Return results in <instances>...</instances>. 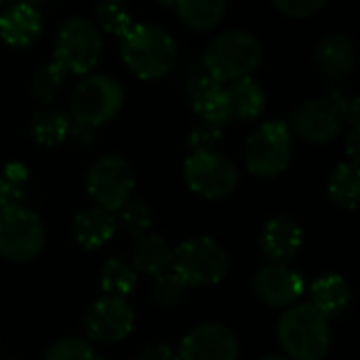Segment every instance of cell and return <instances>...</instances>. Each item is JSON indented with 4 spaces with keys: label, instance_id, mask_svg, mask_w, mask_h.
Returning a JSON list of instances; mask_svg holds the SVG:
<instances>
[{
    "label": "cell",
    "instance_id": "1",
    "mask_svg": "<svg viewBox=\"0 0 360 360\" xmlns=\"http://www.w3.org/2000/svg\"><path fill=\"white\" fill-rule=\"evenodd\" d=\"M264 59L259 38L249 30H226L217 34L202 53L205 76L219 84L249 78Z\"/></svg>",
    "mask_w": 360,
    "mask_h": 360
},
{
    "label": "cell",
    "instance_id": "2",
    "mask_svg": "<svg viewBox=\"0 0 360 360\" xmlns=\"http://www.w3.org/2000/svg\"><path fill=\"white\" fill-rule=\"evenodd\" d=\"M120 57L137 78L158 80L175 68L177 44L160 25L133 23V27L120 38Z\"/></svg>",
    "mask_w": 360,
    "mask_h": 360
},
{
    "label": "cell",
    "instance_id": "3",
    "mask_svg": "<svg viewBox=\"0 0 360 360\" xmlns=\"http://www.w3.org/2000/svg\"><path fill=\"white\" fill-rule=\"evenodd\" d=\"M285 356L291 360H323L331 348V327L310 304H295L285 310L276 327Z\"/></svg>",
    "mask_w": 360,
    "mask_h": 360
},
{
    "label": "cell",
    "instance_id": "4",
    "mask_svg": "<svg viewBox=\"0 0 360 360\" xmlns=\"http://www.w3.org/2000/svg\"><path fill=\"white\" fill-rule=\"evenodd\" d=\"M124 105L122 84L108 74L82 76L70 93V112L74 122L89 129L101 127L116 118Z\"/></svg>",
    "mask_w": 360,
    "mask_h": 360
},
{
    "label": "cell",
    "instance_id": "5",
    "mask_svg": "<svg viewBox=\"0 0 360 360\" xmlns=\"http://www.w3.org/2000/svg\"><path fill=\"white\" fill-rule=\"evenodd\" d=\"M230 270V257L226 249L211 236L186 238L173 251V272L188 287H213L219 285Z\"/></svg>",
    "mask_w": 360,
    "mask_h": 360
},
{
    "label": "cell",
    "instance_id": "6",
    "mask_svg": "<svg viewBox=\"0 0 360 360\" xmlns=\"http://www.w3.org/2000/svg\"><path fill=\"white\" fill-rule=\"evenodd\" d=\"M103 49L99 27L86 17L65 19L55 36L53 61H57L68 74L86 76L99 61Z\"/></svg>",
    "mask_w": 360,
    "mask_h": 360
},
{
    "label": "cell",
    "instance_id": "7",
    "mask_svg": "<svg viewBox=\"0 0 360 360\" xmlns=\"http://www.w3.org/2000/svg\"><path fill=\"white\" fill-rule=\"evenodd\" d=\"M291 129L285 120L262 122L245 141V165L253 175L276 177L291 162Z\"/></svg>",
    "mask_w": 360,
    "mask_h": 360
},
{
    "label": "cell",
    "instance_id": "8",
    "mask_svg": "<svg viewBox=\"0 0 360 360\" xmlns=\"http://www.w3.org/2000/svg\"><path fill=\"white\" fill-rule=\"evenodd\" d=\"M44 224L25 205H11L0 211V257L30 262L44 247Z\"/></svg>",
    "mask_w": 360,
    "mask_h": 360
},
{
    "label": "cell",
    "instance_id": "9",
    "mask_svg": "<svg viewBox=\"0 0 360 360\" xmlns=\"http://www.w3.org/2000/svg\"><path fill=\"white\" fill-rule=\"evenodd\" d=\"M184 179L194 194L221 200L236 190L240 171L234 160L219 152H192L184 162Z\"/></svg>",
    "mask_w": 360,
    "mask_h": 360
},
{
    "label": "cell",
    "instance_id": "10",
    "mask_svg": "<svg viewBox=\"0 0 360 360\" xmlns=\"http://www.w3.org/2000/svg\"><path fill=\"white\" fill-rule=\"evenodd\" d=\"M135 190V171L118 154H105L99 156L89 173H86V192L97 202L95 207H101L110 213L118 211L127 200H131V194Z\"/></svg>",
    "mask_w": 360,
    "mask_h": 360
},
{
    "label": "cell",
    "instance_id": "11",
    "mask_svg": "<svg viewBox=\"0 0 360 360\" xmlns=\"http://www.w3.org/2000/svg\"><path fill=\"white\" fill-rule=\"evenodd\" d=\"M135 329V312L122 297L101 295L84 314V331L95 342H122Z\"/></svg>",
    "mask_w": 360,
    "mask_h": 360
},
{
    "label": "cell",
    "instance_id": "12",
    "mask_svg": "<svg viewBox=\"0 0 360 360\" xmlns=\"http://www.w3.org/2000/svg\"><path fill=\"white\" fill-rule=\"evenodd\" d=\"M177 354L179 360H238L240 344L230 327L200 323L184 335Z\"/></svg>",
    "mask_w": 360,
    "mask_h": 360
},
{
    "label": "cell",
    "instance_id": "13",
    "mask_svg": "<svg viewBox=\"0 0 360 360\" xmlns=\"http://www.w3.org/2000/svg\"><path fill=\"white\" fill-rule=\"evenodd\" d=\"M253 293L259 302L270 308H291L306 291L302 274L291 270L287 264H268L253 276Z\"/></svg>",
    "mask_w": 360,
    "mask_h": 360
},
{
    "label": "cell",
    "instance_id": "14",
    "mask_svg": "<svg viewBox=\"0 0 360 360\" xmlns=\"http://www.w3.org/2000/svg\"><path fill=\"white\" fill-rule=\"evenodd\" d=\"M291 124L304 141L325 146L342 135L344 118L327 103V99H308L291 114Z\"/></svg>",
    "mask_w": 360,
    "mask_h": 360
},
{
    "label": "cell",
    "instance_id": "15",
    "mask_svg": "<svg viewBox=\"0 0 360 360\" xmlns=\"http://www.w3.org/2000/svg\"><path fill=\"white\" fill-rule=\"evenodd\" d=\"M42 34V13L36 4L17 2L0 11V38L8 46H32Z\"/></svg>",
    "mask_w": 360,
    "mask_h": 360
},
{
    "label": "cell",
    "instance_id": "16",
    "mask_svg": "<svg viewBox=\"0 0 360 360\" xmlns=\"http://www.w3.org/2000/svg\"><path fill=\"white\" fill-rule=\"evenodd\" d=\"M304 245V230L302 226L287 215H278L266 221L259 234V247L272 264H287L291 262Z\"/></svg>",
    "mask_w": 360,
    "mask_h": 360
},
{
    "label": "cell",
    "instance_id": "17",
    "mask_svg": "<svg viewBox=\"0 0 360 360\" xmlns=\"http://www.w3.org/2000/svg\"><path fill=\"white\" fill-rule=\"evenodd\" d=\"M116 232L118 230H116L114 213H110L101 207H86V209L78 211L72 221V234H74L76 243L86 251L101 249L103 245H108L114 238Z\"/></svg>",
    "mask_w": 360,
    "mask_h": 360
},
{
    "label": "cell",
    "instance_id": "18",
    "mask_svg": "<svg viewBox=\"0 0 360 360\" xmlns=\"http://www.w3.org/2000/svg\"><path fill=\"white\" fill-rule=\"evenodd\" d=\"M228 120H255L266 108V91L255 78H243L224 86Z\"/></svg>",
    "mask_w": 360,
    "mask_h": 360
},
{
    "label": "cell",
    "instance_id": "19",
    "mask_svg": "<svg viewBox=\"0 0 360 360\" xmlns=\"http://www.w3.org/2000/svg\"><path fill=\"white\" fill-rule=\"evenodd\" d=\"M314 63L327 78L346 76L356 63V51L346 34H329L314 49Z\"/></svg>",
    "mask_w": 360,
    "mask_h": 360
},
{
    "label": "cell",
    "instance_id": "20",
    "mask_svg": "<svg viewBox=\"0 0 360 360\" xmlns=\"http://www.w3.org/2000/svg\"><path fill=\"white\" fill-rule=\"evenodd\" d=\"M131 266L135 268L137 274L141 272L156 278L169 272V268L173 266V249L162 236L148 232L135 238L131 249Z\"/></svg>",
    "mask_w": 360,
    "mask_h": 360
},
{
    "label": "cell",
    "instance_id": "21",
    "mask_svg": "<svg viewBox=\"0 0 360 360\" xmlns=\"http://www.w3.org/2000/svg\"><path fill=\"white\" fill-rule=\"evenodd\" d=\"M352 302L350 283L340 274H325L310 285V306L325 319L340 316Z\"/></svg>",
    "mask_w": 360,
    "mask_h": 360
},
{
    "label": "cell",
    "instance_id": "22",
    "mask_svg": "<svg viewBox=\"0 0 360 360\" xmlns=\"http://www.w3.org/2000/svg\"><path fill=\"white\" fill-rule=\"evenodd\" d=\"M190 105L200 116V120L226 124V99H224V84L209 76H198L190 82Z\"/></svg>",
    "mask_w": 360,
    "mask_h": 360
},
{
    "label": "cell",
    "instance_id": "23",
    "mask_svg": "<svg viewBox=\"0 0 360 360\" xmlns=\"http://www.w3.org/2000/svg\"><path fill=\"white\" fill-rule=\"evenodd\" d=\"M177 17L196 32L213 30L226 15L228 2L224 0H179L171 4Z\"/></svg>",
    "mask_w": 360,
    "mask_h": 360
},
{
    "label": "cell",
    "instance_id": "24",
    "mask_svg": "<svg viewBox=\"0 0 360 360\" xmlns=\"http://www.w3.org/2000/svg\"><path fill=\"white\" fill-rule=\"evenodd\" d=\"M327 194L333 205L342 209H354L360 194L359 162H340L327 181Z\"/></svg>",
    "mask_w": 360,
    "mask_h": 360
},
{
    "label": "cell",
    "instance_id": "25",
    "mask_svg": "<svg viewBox=\"0 0 360 360\" xmlns=\"http://www.w3.org/2000/svg\"><path fill=\"white\" fill-rule=\"evenodd\" d=\"M72 129L70 114L61 110H42L36 112L30 120V135L38 146H57L68 139Z\"/></svg>",
    "mask_w": 360,
    "mask_h": 360
},
{
    "label": "cell",
    "instance_id": "26",
    "mask_svg": "<svg viewBox=\"0 0 360 360\" xmlns=\"http://www.w3.org/2000/svg\"><path fill=\"white\" fill-rule=\"evenodd\" d=\"M99 285H101V289H103L105 295L122 297L124 300L137 287V272L131 266V262H127L122 257H110L101 266Z\"/></svg>",
    "mask_w": 360,
    "mask_h": 360
},
{
    "label": "cell",
    "instance_id": "27",
    "mask_svg": "<svg viewBox=\"0 0 360 360\" xmlns=\"http://www.w3.org/2000/svg\"><path fill=\"white\" fill-rule=\"evenodd\" d=\"M116 230L127 232L133 238H139L150 232L152 228V213L150 207L141 200H127L118 211H114Z\"/></svg>",
    "mask_w": 360,
    "mask_h": 360
},
{
    "label": "cell",
    "instance_id": "28",
    "mask_svg": "<svg viewBox=\"0 0 360 360\" xmlns=\"http://www.w3.org/2000/svg\"><path fill=\"white\" fill-rule=\"evenodd\" d=\"M65 78H68V72L57 61L51 59V61L42 63L34 72V76H32V95L42 103H51L57 97V93L61 91Z\"/></svg>",
    "mask_w": 360,
    "mask_h": 360
},
{
    "label": "cell",
    "instance_id": "29",
    "mask_svg": "<svg viewBox=\"0 0 360 360\" xmlns=\"http://www.w3.org/2000/svg\"><path fill=\"white\" fill-rule=\"evenodd\" d=\"M95 21L103 32L118 36V38H122L133 27V15L129 6H124L122 2H112V0L99 2L95 6Z\"/></svg>",
    "mask_w": 360,
    "mask_h": 360
},
{
    "label": "cell",
    "instance_id": "30",
    "mask_svg": "<svg viewBox=\"0 0 360 360\" xmlns=\"http://www.w3.org/2000/svg\"><path fill=\"white\" fill-rule=\"evenodd\" d=\"M188 293V285L171 270L160 276H156L152 287V300L160 308H177Z\"/></svg>",
    "mask_w": 360,
    "mask_h": 360
},
{
    "label": "cell",
    "instance_id": "31",
    "mask_svg": "<svg viewBox=\"0 0 360 360\" xmlns=\"http://www.w3.org/2000/svg\"><path fill=\"white\" fill-rule=\"evenodd\" d=\"M44 360H105L97 356L93 346L82 338H61L53 342L46 352Z\"/></svg>",
    "mask_w": 360,
    "mask_h": 360
},
{
    "label": "cell",
    "instance_id": "32",
    "mask_svg": "<svg viewBox=\"0 0 360 360\" xmlns=\"http://www.w3.org/2000/svg\"><path fill=\"white\" fill-rule=\"evenodd\" d=\"M224 129L226 124L200 120L188 135V148L192 152H215L224 139Z\"/></svg>",
    "mask_w": 360,
    "mask_h": 360
},
{
    "label": "cell",
    "instance_id": "33",
    "mask_svg": "<svg viewBox=\"0 0 360 360\" xmlns=\"http://www.w3.org/2000/svg\"><path fill=\"white\" fill-rule=\"evenodd\" d=\"M272 6L278 8L287 17L306 19V17H312L319 11H323L325 8V0H274Z\"/></svg>",
    "mask_w": 360,
    "mask_h": 360
},
{
    "label": "cell",
    "instance_id": "34",
    "mask_svg": "<svg viewBox=\"0 0 360 360\" xmlns=\"http://www.w3.org/2000/svg\"><path fill=\"white\" fill-rule=\"evenodd\" d=\"M0 175L6 179L8 186H13L15 190H19V192L25 194V188H27V181H30V171H27V167L21 160L6 162Z\"/></svg>",
    "mask_w": 360,
    "mask_h": 360
},
{
    "label": "cell",
    "instance_id": "35",
    "mask_svg": "<svg viewBox=\"0 0 360 360\" xmlns=\"http://www.w3.org/2000/svg\"><path fill=\"white\" fill-rule=\"evenodd\" d=\"M135 360H179V354L169 344H150L137 352Z\"/></svg>",
    "mask_w": 360,
    "mask_h": 360
},
{
    "label": "cell",
    "instance_id": "36",
    "mask_svg": "<svg viewBox=\"0 0 360 360\" xmlns=\"http://www.w3.org/2000/svg\"><path fill=\"white\" fill-rule=\"evenodd\" d=\"M23 196H25L23 192H19L13 186H8L6 179L0 175V211L6 209V207H11V205H21V198Z\"/></svg>",
    "mask_w": 360,
    "mask_h": 360
},
{
    "label": "cell",
    "instance_id": "37",
    "mask_svg": "<svg viewBox=\"0 0 360 360\" xmlns=\"http://www.w3.org/2000/svg\"><path fill=\"white\" fill-rule=\"evenodd\" d=\"M68 139H70L74 146H78V148H86V146L93 141V129H89V127L78 124V122L72 120V129H70Z\"/></svg>",
    "mask_w": 360,
    "mask_h": 360
},
{
    "label": "cell",
    "instance_id": "38",
    "mask_svg": "<svg viewBox=\"0 0 360 360\" xmlns=\"http://www.w3.org/2000/svg\"><path fill=\"white\" fill-rule=\"evenodd\" d=\"M360 127L352 124L348 131V141H346V150L350 154V162H359V152H360Z\"/></svg>",
    "mask_w": 360,
    "mask_h": 360
},
{
    "label": "cell",
    "instance_id": "39",
    "mask_svg": "<svg viewBox=\"0 0 360 360\" xmlns=\"http://www.w3.org/2000/svg\"><path fill=\"white\" fill-rule=\"evenodd\" d=\"M259 360H291L289 356H285V354H268V356H264V359Z\"/></svg>",
    "mask_w": 360,
    "mask_h": 360
},
{
    "label": "cell",
    "instance_id": "40",
    "mask_svg": "<svg viewBox=\"0 0 360 360\" xmlns=\"http://www.w3.org/2000/svg\"><path fill=\"white\" fill-rule=\"evenodd\" d=\"M0 11H2V2H0Z\"/></svg>",
    "mask_w": 360,
    "mask_h": 360
},
{
    "label": "cell",
    "instance_id": "41",
    "mask_svg": "<svg viewBox=\"0 0 360 360\" xmlns=\"http://www.w3.org/2000/svg\"><path fill=\"white\" fill-rule=\"evenodd\" d=\"M0 360H8V359H0Z\"/></svg>",
    "mask_w": 360,
    "mask_h": 360
}]
</instances>
